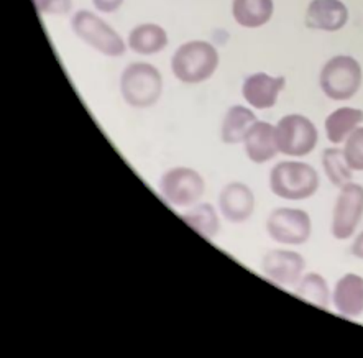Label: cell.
<instances>
[{
	"instance_id": "10",
	"label": "cell",
	"mask_w": 363,
	"mask_h": 358,
	"mask_svg": "<svg viewBox=\"0 0 363 358\" xmlns=\"http://www.w3.org/2000/svg\"><path fill=\"white\" fill-rule=\"evenodd\" d=\"M304 267V258L291 250H269L262 262L264 276L284 288L296 286L303 278Z\"/></svg>"
},
{
	"instance_id": "22",
	"label": "cell",
	"mask_w": 363,
	"mask_h": 358,
	"mask_svg": "<svg viewBox=\"0 0 363 358\" xmlns=\"http://www.w3.org/2000/svg\"><path fill=\"white\" fill-rule=\"evenodd\" d=\"M323 166L329 181L337 188H344L352 179V168L344 157V150L328 148L323 155Z\"/></svg>"
},
{
	"instance_id": "19",
	"label": "cell",
	"mask_w": 363,
	"mask_h": 358,
	"mask_svg": "<svg viewBox=\"0 0 363 358\" xmlns=\"http://www.w3.org/2000/svg\"><path fill=\"white\" fill-rule=\"evenodd\" d=\"M363 122V112L354 107H340L325 118V135L329 142L339 145L349 138V135L359 128Z\"/></svg>"
},
{
	"instance_id": "1",
	"label": "cell",
	"mask_w": 363,
	"mask_h": 358,
	"mask_svg": "<svg viewBox=\"0 0 363 358\" xmlns=\"http://www.w3.org/2000/svg\"><path fill=\"white\" fill-rule=\"evenodd\" d=\"M219 67V51L209 41H186L171 58V71L183 84H201Z\"/></svg>"
},
{
	"instance_id": "18",
	"label": "cell",
	"mask_w": 363,
	"mask_h": 358,
	"mask_svg": "<svg viewBox=\"0 0 363 358\" xmlns=\"http://www.w3.org/2000/svg\"><path fill=\"white\" fill-rule=\"evenodd\" d=\"M257 121V116L248 107L232 106L222 121V142L227 145L243 143L247 132Z\"/></svg>"
},
{
	"instance_id": "16",
	"label": "cell",
	"mask_w": 363,
	"mask_h": 358,
	"mask_svg": "<svg viewBox=\"0 0 363 358\" xmlns=\"http://www.w3.org/2000/svg\"><path fill=\"white\" fill-rule=\"evenodd\" d=\"M128 48L142 56H152L168 46V33L157 23H142L132 28L127 40Z\"/></svg>"
},
{
	"instance_id": "4",
	"label": "cell",
	"mask_w": 363,
	"mask_h": 358,
	"mask_svg": "<svg viewBox=\"0 0 363 358\" xmlns=\"http://www.w3.org/2000/svg\"><path fill=\"white\" fill-rule=\"evenodd\" d=\"M71 28L77 38H81L91 48L108 58H121L125 55L127 46L116 28L91 10H77L72 15Z\"/></svg>"
},
{
	"instance_id": "7",
	"label": "cell",
	"mask_w": 363,
	"mask_h": 358,
	"mask_svg": "<svg viewBox=\"0 0 363 358\" xmlns=\"http://www.w3.org/2000/svg\"><path fill=\"white\" fill-rule=\"evenodd\" d=\"M160 191L169 204L191 207L206 193V181L198 171L188 166H176L166 171L160 181Z\"/></svg>"
},
{
	"instance_id": "14",
	"label": "cell",
	"mask_w": 363,
	"mask_h": 358,
	"mask_svg": "<svg viewBox=\"0 0 363 358\" xmlns=\"http://www.w3.org/2000/svg\"><path fill=\"white\" fill-rule=\"evenodd\" d=\"M243 147H245L247 157L253 163L263 164L273 160L279 153L274 127L268 122L257 121L247 132Z\"/></svg>"
},
{
	"instance_id": "11",
	"label": "cell",
	"mask_w": 363,
	"mask_h": 358,
	"mask_svg": "<svg viewBox=\"0 0 363 358\" xmlns=\"http://www.w3.org/2000/svg\"><path fill=\"white\" fill-rule=\"evenodd\" d=\"M284 84H286V79L281 76L274 77L267 72H255L243 81L242 96L252 107L264 111L277 104L279 92L284 89Z\"/></svg>"
},
{
	"instance_id": "5",
	"label": "cell",
	"mask_w": 363,
	"mask_h": 358,
	"mask_svg": "<svg viewBox=\"0 0 363 358\" xmlns=\"http://www.w3.org/2000/svg\"><path fill=\"white\" fill-rule=\"evenodd\" d=\"M320 89L332 101H349L362 86V67L352 56L330 58L320 71Z\"/></svg>"
},
{
	"instance_id": "9",
	"label": "cell",
	"mask_w": 363,
	"mask_h": 358,
	"mask_svg": "<svg viewBox=\"0 0 363 358\" xmlns=\"http://www.w3.org/2000/svg\"><path fill=\"white\" fill-rule=\"evenodd\" d=\"M363 217V186L349 183L340 188L332 214V235L347 240L354 235Z\"/></svg>"
},
{
	"instance_id": "2",
	"label": "cell",
	"mask_w": 363,
	"mask_h": 358,
	"mask_svg": "<svg viewBox=\"0 0 363 358\" xmlns=\"http://www.w3.org/2000/svg\"><path fill=\"white\" fill-rule=\"evenodd\" d=\"M121 94L128 106L135 108H148L155 106L163 94V77L157 66L130 63L122 71Z\"/></svg>"
},
{
	"instance_id": "23",
	"label": "cell",
	"mask_w": 363,
	"mask_h": 358,
	"mask_svg": "<svg viewBox=\"0 0 363 358\" xmlns=\"http://www.w3.org/2000/svg\"><path fill=\"white\" fill-rule=\"evenodd\" d=\"M344 157L352 171H363V127L355 128L345 140Z\"/></svg>"
},
{
	"instance_id": "24",
	"label": "cell",
	"mask_w": 363,
	"mask_h": 358,
	"mask_svg": "<svg viewBox=\"0 0 363 358\" xmlns=\"http://www.w3.org/2000/svg\"><path fill=\"white\" fill-rule=\"evenodd\" d=\"M38 13L66 15L72 7V0H33Z\"/></svg>"
},
{
	"instance_id": "12",
	"label": "cell",
	"mask_w": 363,
	"mask_h": 358,
	"mask_svg": "<svg viewBox=\"0 0 363 358\" xmlns=\"http://www.w3.org/2000/svg\"><path fill=\"white\" fill-rule=\"evenodd\" d=\"M219 209L232 224H242L250 219L255 211V194L243 183L227 184L220 191Z\"/></svg>"
},
{
	"instance_id": "3",
	"label": "cell",
	"mask_w": 363,
	"mask_h": 358,
	"mask_svg": "<svg viewBox=\"0 0 363 358\" xmlns=\"http://www.w3.org/2000/svg\"><path fill=\"white\" fill-rule=\"evenodd\" d=\"M269 189L286 201H303L319 189V174L303 162H281L269 173Z\"/></svg>"
},
{
	"instance_id": "26",
	"label": "cell",
	"mask_w": 363,
	"mask_h": 358,
	"mask_svg": "<svg viewBox=\"0 0 363 358\" xmlns=\"http://www.w3.org/2000/svg\"><path fill=\"white\" fill-rule=\"evenodd\" d=\"M352 253H354V257L363 260V232H360L354 240V243H352Z\"/></svg>"
},
{
	"instance_id": "8",
	"label": "cell",
	"mask_w": 363,
	"mask_h": 358,
	"mask_svg": "<svg viewBox=\"0 0 363 358\" xmlns=\"http://www.w3.org/2000/svg\"><path fill=\"white\" fill-rule=\"evenodd\" d=\"M267 232L274 242L283 245H303L309 240L313 222L308 212L293 207H279L268 216Z\"/></svg>"
},
{
	"instance_id": "17",
	"label": "cell",
	"mask_w": 363,
	"mask_h": 358,
	"mask_svg": "<svg viewBox=\"0 0 363 358\" xmlns=\"http://www.w3.org/2000/svg\"><path fill=\"white\" fill-rule=\"evenodd\" d=\"M273 0H233V20L243 28H258L273 17Z\"/></svg>"
},
{
	"instance_id": "20",
	"label": "cell",
	"mask_w": 363,
	"mask_h": 358,
	"mask_svg": "<svg viewBox=\"0 0 363 358\" xmlns=\"http://www.w3.org/2000/svg\"><path fill=\"white\" fill-rule=\"evenodd\" d=\"M181 219L209 242L214 240L220 230L219 216H217L216 207L211 202H201V204L191 206L189 211L181 214Z\"/></svg>"
},
{
	"instance_id": "6",
	"label": "cell",
	"mask_w": 363,
	"mask_h": 358,
	"mask_svg": "<svg viewBox=\"0 0 363 358\" xmlns=\"http://www.w3.org/2000/svg\"><path fill=\"white\" fill-rule=\"evenodd\" d=\"M279 153L288 157H306L318 145V128L308 117L299 113L284 116L274 127Z\"/></svg>"
},
{
	"instance_id": "13",
	"label": "cell",
	"mask_w": 363,
	"mask_h": 358,
	"mask_svg": "<svg viewBox=\"0 0 363 358\" xmlns=\"http://www.w3.org/2000/svg\"><path fill=\"white\" fill-rule=\"evenodd\" d=\"M349 20V10L340 0H313L306 10V25L323 32H339Z\"/></svg>"
},
{
	"instance_id": "15",
	"label": "cell",
	"mask_w": 363,
	"mask_h": 358,
	"mask_svg": "<svg viewBox=\"0 0 363 358\" xmlns=\"http://www.w3.org/2000/svg\"><path fill=\"white\" fill-rule=\"evenodd\" d=\"M335 309L345 318H359L363 314V278L347 273L335 283L332 294Z\"/></svg>"
},
{
	"instance_id": "25",
	"label": "cell",
	"mask_w": 363,
	"mask_h": 358,
	"mask_svg": "<svg viewBox=\"0 0 363 358\" xmlns=\"http://www.w3.org/2000/svg\"><path fill=\"white\" fill-rule=\"evenodd\" d=\"M123 2H125V0H92L94 7L102 13L117 12V10L122 7Z\"/></svg>"
},
{
	"instance_id": "21",
	"label": "cell",
	"mask_w": 363,
	"mask_h": 358,
	"mask_svg": "<svg viewBox=\"0 0 363 358\" xmlns=\"http://www.w3.org/2000/svg\"><path fill=\"white\" fill-rule=\"evenodd\" d=\"M296 296L306 303L318 306L320 309L329 308V286L328 281L318 273H308L296 284Z\"/></svg>"
}]
</instances>
